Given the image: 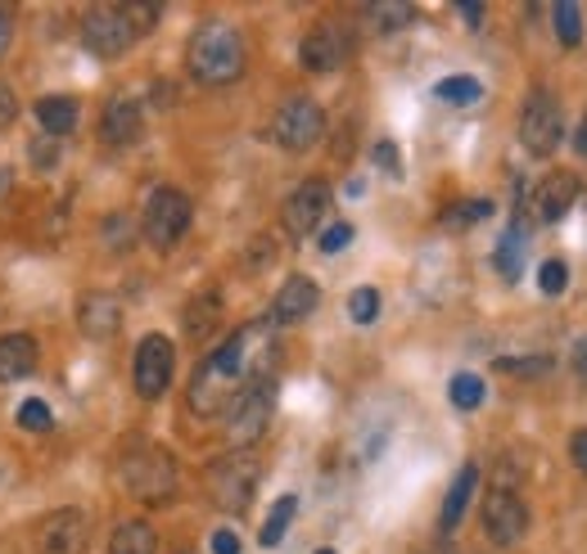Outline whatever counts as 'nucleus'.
I'll use <instances>...</instances> for the list:
<instances>
[{
  "mask_svg": "<svg viewBox=\"0 0 587 554\" xmlns=\"http://www.w3.org/2000/svg\"><path fill=\"white\" fill-rule=\"evenodd\" d=\"M122 482H126V492L141 496L145 505H168L176 496V464L159 447H136L122 460Z\"/></svg>",
  "mask_w": 587,
  "mask_h": 554,
  "instance_id": "nucleus-2",
  "label": "nucleus"
},
{
  "mask_svg": "<svg viewBox=\"0 0 587 554\" xmlns=\"http://www.w3.org/2000/svg\"><path fill=\"white\" fill-rule=\"evenodd\" d=\"M257 478H263V469H257L253 455H226L209 469V492L222 510L240 514V510H249V501L257 492Z\"/></svg>",
  "mask_w": 587,
  "mask_h": 554,
  "instance_id": "nucleus-6",
  "label": "nucleus"
},
{
  "mask_svg": "<svg viewBox=\"0 0 587 554\" xmlns=\"http://www.w3.org/2000/svg\"><path fill=\"white\" fill-rule=\"evenodd\" d=\"M551 19H556V41L560 45H578L583 41V10L578 6H569V0H565V6L551 10Z\"/></svg>",
  "mask_w": 587,
  "mask_h": 554,
  "instance_id": "nucleus-30",
  "label": "nucleus"
},
{
  "mask_svg": "<svg viewBox=\"0 0 587 554\" xmlns=\"http://www.w3.org/2000/svg\"><path fill=\"white\" fill-rule=\"evenodd\" d=\"M375 163H379L388 176H398V172H403V158H398L394 141H379V145H375Z\"/></svg>",
  "mask_w": 587,
  "mask_h": 554,
  "instance_id": "nucleus-38",
  "label": "nucleus"
},
{
  "mask_svg": "<svg viewBox=\"0 0 587 554\" xmlns=\"http://www.w3.org/2000/svg\"><path fill=\"white\" fill-rule=\"evenodd\" d=\"M348 54H353V37L344 28H335V23L312 28L303 37V45H298V59H303L307 73H335V68H344Z\"/></svg>",
  "mask_w": 587,
  "mask_h": 554,
  "instance_id": "nucleus-12",
  "label": "nucleus"
},
{
  "mask_svg": "<svg viewBox=\"0 0 587 554\" xmlns=\"http://www.w3.org/2000/svg\"><path fill=\"white\" fill-rule=\"evenodd\" d=\"M321 135H325V113H321L316 100H303V95L285 100L276 109V117H272V141L281 150H290V154H307Z\"/></svg>",
  "mask_w": 587,
  "mask_h": 554,
  "instance_id": "nucleus-5",
  "label": "nucleus"
},
{
  "mask_svg": "<svg viewBox=\"0 0 587 554\" xmlns=\"http://www.w3.org/2000/svg\"><path fill=\"white\" fill-rule=\"evenodd\" d=\"M475 488H479V469H475V464H466L462 473H456L452 488H447V501H443V514H438V527H443V532H452L456 523H462V514H466V505H470Z\"/></svg>",
  "mask_w": 587,
  "mask_h": 554,
  "instance_id": "nucleus-20",
  "label": "nucleus"
},
{
  "mask_svg": "<svg viewBox=\"0 0 587 554\" xmlns=\"http://www.w3.org/2000/svg\"><path fill=\"white\" fill-rule=\"evenodd\" d=\"M331 185L325 181H303L290 198H285V207H281V222H285V230L294 235V239H307L321 222H325V213H331Z\"/></svg>",
  "mask_w": 587,
  "mask_h": 554,
  "instance_id": "nucleus-9",
  "label": "nucleus"
},
{
  "mask_svg": "<svg viewBox=\"0 0 587 554\" xmlns=\"http://www.w3.org/2000/svg\"><path fill=\"white\" fill-rule=\"evenodd\" d=\"M525 244H529V235H525V226H510L506 235H502V244H497V275H502V280L506 285H515L519 280V275H525Z\"/></svg>",
  "mask_w": 587,
  "mask_h": 554,
  "instance_id": "nucleus-21",
  "label": "nucleus"
},
{
  "mask_svg": "<svg viewBox=\"0 0 587 554\" xmlns=\"http://www.w3.org/2000/svg\"><path fill=\"white\" fill-rule=\"evenodd\" d=\"M574 375H578V392H587V338H578L574 348Z\"/></svg>",
  "mask_w": 587,
  "mask_h": 554,
  "instance_id": "nucleus-41",
  "label": "nucleus"
},
{
  "mask_svg": "<svg viewBox=\"0 0 587 554\" xmlns=\"http://www.w3.org/2000/svg\"><path fill=\"white\" fill-rule=\"evenodd\" d=\"M578 176L574 172H556V176H547L543 185H538V194H534V217L538 222H560L565 213H569V207L578 203Z\"/></svg>",
  "mask_w": 587,
  "mask_h": 554,
  "instance_id": "nucleus-14",
  "label": "nucleus"
},
{
  "mask_svg": "<svg viewBox=\"0 0 587 554\" xmlns=\"http://www.w3.org/2000/svg\"><path fill=\"white\" fill-rule=\"evenodd\" d=\"M462 19H466L470 28H479V23H484V6H462Z\"/></svg>",
  "mask_w": 587,
  "mask_h": 554,
  "instance_id": "nucleus-45",
  "label": "nucleus"
},
{
  "mask_svg": "<svg viewBox=\"0 0 587 554\" xmlns=\"http://www.w3.org/2000/svg\"><path fill=\"white\" fill-rule=\"evenodd\" d=\"M159 550V536L150 523L132 519V523H118L113 536H109V554H154Z\"/></svg>",
  "mask_w": 587,
  "mask_h": 554,
  "instance_id": "nucleus-23",
  "label": "nucleus"
},
{
  "mask_svg": "<svg viewBox=\"0 0 587 554\" xmlns=\"http://www.w3.org/2000/svg\"><path fill=\"white\" fill-rule=\"evenodd\" d=\"M484 532L497 541V545H515L519 536L529 532V510L510 488H493L488 501H484Z\"/></svg>",
  "mask_w": 587,
  "mask_h": 554,
  "instance_id": "nucleus-11",
  "label": "nucleus"
},
{
  "mask_svg": "<svg viewBox=\"0 0 587 554\" xmlns=\"http://www.w3.org/2000/svg\"><path fill=\"white\" fill-rule=\"evenodd\" d=\"M447 397H452L456 410H479L484 406V379L479 375H456L447 383Z\"/></svg>",
  "mask_w": 587,
  "mask_h": 554,
  "instance_id": "nucleus-27",
  "label": "nucleus"
},
{
  "mask_svg": "<svg viewBox=\"0 0 587 554\" xmlns=\"http://www.w3.org/2000/svg\"><path fill=\"white\" fill-rule=\"evenodd\" d=\"M91 536V519L82 510H59L41 527V554H82Z\"/></svg>",
  "mask_w": 587,
  "mask_h": 554,
  "instance_id": "nucleus-13",
  "label": "nucleus"
},
{
  "mask_svg": "<svg viewBox=\"0 0 587 554\" xmlns=\"http://www.w3.org/2000/svg\"><path fill=\"white\" fill-rule=\"evenodd\" d=\"M32 163H37V167H54V163H59V145H54V141H37Z\"/></svg>",
  "mask_w": 587,
  "mask_h": 554,
  "instance_id": "nucleus-40",
  "label": "nucleus"
},
{
  "mask_svg": "<svg viewBox=\"0 0 587 554\" xmlns=\"http://www.w3.org/2000/svg\"><path fill=\"white\" fill-rule=\"evenodd\" d=\"M574 150L587 158V117H583V126H578V135H574Z\"/></svg>",
  "mask_w": 587,
  "mask_h": 554,
  "instance_id": "nucleus-46",
  "label": "nucleus"
},
{
  "mask_svg": "<svg viewBox=\"0 0 587 554\" xmlns=\"http://www.w3.org/2000/svg\"><path fill=\"white\" fill-rule=\"evenodd\" d=\"M569 460H574V469H583V473H587V429H583V433H574V442H569Z\"/></svg>",
  "mask_w": 587,
  "mask_h": 554,
  "instance_id": "nucleus-43",
  "label": "nucleus"
},
{
  "mask_svg": "<svg viewBox=\"0 0 587 554\" xmlns=\"http://www.w3.org/2000/svg\"><path fill=\"white\" fill-rule=\"evenodd\" d=\"M213 554H240V536L235 532H213Z\"/></svg>",
  "mask_w": 587,
  "mask_h": 554,
  "instance_id": "nucleus-42",
  "label": "nucleus"
},
{
  "mask_svg": "<svg viewBox=\"0 0 587 554\" xmlns=\"http://www.w3.org/2000/svg\"><path fill=\"white\" fill-rule=\"evenodd\" d=\"M316 302H321V289L307 280V275H290V280L281 285V294H276V302H272V320L276 325H298L316 311Z\"/></svg>",
  "mask_w": 587,
  "mask_h": 554,
  "instance_id": "nucleus-15",
  "label": "nucleus"
},
{
  "mask_svg": "<svg viewBox=\"0 0 587 554\" xmlns=\"http://www.w3.org/2000/svg\"><path fill=\"white\" fill-rule=\"evenodd\" d=\"M348 316H353L357 325H371V320L379 316V294H375V289H357V294L348 298Z\"/></svg>",
  "mask_w": 587,
  "mask_h": 554,
  "instance_id": "nucleus-32",
  "label": "nucleus"
},
{
  "mask_svg": "<svg viewBox=\"0 0 587 554\" xmlns=\"http://www.w3.org/2000/svg\"><path fill=\"white\" fill-rule=\"evenodd\" d=\"M276 410V383L272 379H249L240 392H231L226 401V433L235 447H249L267 433Z\"/></svg>",
  "mask_w": 587,
  "mask_h": 554,
  "instance_id": "nucleus-3",
  "label": "nucleus"
},
{
  "mask_svg": "<svg viewBox=\"0 0 587 554\" xmlns=\"http://www.w3.org/2000/svg\"><path fill=\"white\" fill-rule=\"evenodd\" d=\"M10 37H14V19H10L6 10H0V54L10 50Z\"/></svg>",
  "mask_w": 587,
  "mask_h": 554,
  "instance_id": "nucleus-44",
  "label": "nucleus"
},
{
  "mask_svg": "<svg viewBox=\"0 0 587 554\" xmlns=\"http://www.w3.org/2000/svg\"><path fill=\"white\" fill-rule=\"evenodd\" d=\"M226 388H231V379H222L209 361L194 370V379H190V406L200 410V414H213V410H222L226 406Z\"/></svg>",
  "mask_w": 587,
  "mask_h": 554,
  "instance_id": "nucleus-19",
  "label": "nucleus"
},
{
  "mask_svg": "<svg viewBox=\"0 0 587 554\" xmlns=\"http://www.w3.org/2000/svg\"><path fill=\"white\" fill-rule=\"evenodd\" d=\"M294 514H298V496H281V501H276V510L267 514L263 536H257V541H263L267 550H272V545H281V541H285V527L294 523Z\"/></svg>",
  "mask_w": 587,
  "mask_h": 554,
  "instance_id": "nucleus-26",
  "label": "nucleus"
},
{
  "mask_svg": "<svg viewBox=\"0 0 587 554\" xmlns=\"http://www.w3.org/2000/svg\"><path fill=\"white\" fill-rule=\"evenodd\" d=\"M434 95H438L443 104H479L484 86H479L475 78H443V82L434 86Z\"/></svg>",
  "mask_w": 587,
  "mask_h": 554,
  "instance_id": "nucleus-28",
  "label": "nucleus"
},
{
  "mask_svg": "<svg viewBox=\"0 0 587 554\" xmlns=\"http://www.w3.org/2000/svg\"><path fill=\"white\" fill-rule=\"evenodd\" d=\"M37 338L28 334H6L0 338V383H19L37 370Z\"/></svg>",
  "mask_w": 587,
  "mask_h": 554,
  "instance_id": "nucleus-18",
  "label": "nucleus"
},
{
  "mask_svg": "<svg viewBox=\"0 0 587 554\" xmlns=\"http://www.w3.org/2000/svg\"><path fill=\"white\" fill-rule=\"evenodd\" d=\"M37 122H41L45 135H69L78 126V100H69V95L37 100Z\"/></svg>",
  "mask_w": 587,
  "mask_h": 554,
  "instance_id": "nucleus-22",
  "label": "nucleus"
},
{
  "mask_svg": "<svg viewBox=\"0 0 587 554\" xmlns=\"http://www.w3.org/2000/svg\"><path fill=\"white\" fill-rule=\"evenodd\" d=\"M519 141H525V150L538 154V158H547V154L560 150V141H565V117H560V104L547 91L529 95L525 113H519Z\"/></svg>",
  "mask_w": 587,
  "mask_h": 554,
  "instance_id": "nucleus-7",
  "label": "nucleus"
},
{
  "mask_svg": "<svg viewBox=\"0 0 587 554\" xmlns=\"http://www.w3.org/2000/svg\"><path fill=\"white\" fill-rule=\"evenodd\" d=\"M217 316H222V298H217V294L194 298V302L185 307V334H190V338H204V334L217 325Z\"/></svg>",
  "mask_w": 587,
  "mask_h": 554,
  "instance_id": "nucleus-25",
  "label": "nucleus"
},
{
  "mask_svg": "<svg viewBox=\"0 0 587 554\" xmlns=\"http://www.w3.org/2000/svg\"><path fill=\"white\" fill-rule=\"evenodd\" d=\"M316 554H335V550H316Z\"/></svg>",
  "mask_w": 587,
  "mask_h": 554,
  "instance_id": "nucleus-48",
  "label": "nucleus"
},
{
  "mask_svg": "<svg viewBox=\"0 0 587 554\" xmlns=\"http://www.w3.org/2000/svg\"><path fill=\"white\" fill-rule=\"evenodd\" d=\"M353 244V226L348 222H340V226H331L321 235V253H340V248H348Z\"/></svg>",
  "mask_w": 587,
  "mask_h": 554,
  "instance_id": "nucleus-37",
  "label": "nucleus"
},
{
  "mask_svg": "<svg viewBox=\"0 0 587 554\" xmlns=\"http://www.w3.org/2000/svg\"><path fill=\"white\" fill-rule=\"evenodd\" d=\"M565 285H569L565 261H543V270H538V289H543L547 298H556V294H565Z\"/></svg>",
  "mask_w": 587,
  "mask_h": 554,
  "instance_id": "nucleus-33",
  "label": "nucleus"
},
{
  "mask_svg": "<svg viewBox=\"0 0 587 554\" xmlns=\"http://www.w3.org/2000/svg\"><path fill=\"white\" fill-rule=\"evenodd\" d=\"M497 370L534 379V375H547V370H551V357H525V361H515V357H497Z\"/></svg>",
  "mask_w": 587,
  "mask_h": 554,
  "instance_id": "nucleus-35",
  "label": "nucleus"
},
{
  "mask_svg": "<svg viewBox=\"0 0 587 554\" xmlns=\"http://www.w3.org/2000/svg\"><path fill=\"white\" fill-rule=\"evenodd\" d=\"M141 131H145V113L136 100H113L104 109V122H100V135L109 145H136L141 141Z\"/></svg>",
  "mask_w": 587,
  "mask_h": 554,
  "instance_id": "nucleus-17",
  "label": "nucleus"
},
{
  "mask_svg": "<svg viewBox=\"0 0 587 554\" xmlns=\"http://www.w3.org/2000/svg\"><path fill=\"white\" fill-rule=\"evenodd\" d=\"M132 239H136V226L126 222V213H109L104 217V248L122 253V248H132Z\"/></svg>",
  "mask_w": 587,
  "mask_h": 554,
  "instance_id": "nucleus-31",
  "label": "nucleus"
},
{
  "mask_svg": "<svg viewBox=\"0 0 587 554\" xmlns=\"http://www.w3.org/2000/svg\"><path fill=\"white\" fill-rule=\"evenodd\" d=\"M122 10H126V23H132L136 37H145V32L159 23V14H163L159 6H122Z\"/></svg>",
  "mask_w": 587,
  "mask_h": 554,
  "instance_id": "nucleus-36",
  "label": "nucleus"
},
{
  "mask_svg": "<svg viewBox=\"0 0 587 554\" xmlns=\"http://www.w3.org/2000/svg\"><path fill=\"white\" fill-rule=\"evenodd\" d=\"M362 19H366V28H371V32L388 37V32H403V28L416 19V10H412V6H366V10H362Z\"/></svg>",
  "mask_w": 587,
  "mask_h": 554,
  "instance_id": "nucleus-24",
  "label": "nucleus"
},
{
  "mask_svg": "<svg viewBox=\"0 0 587 554\" xmlns=\"http://www.w3.org/2000/svg\"><path fill=\"white\" fill-rule=\"evenodd\" d=\"M19 429L45 433V429H50V406H45V401H37V397H32V401H23V406H19Z\"/></svg>",
  "mask_w": 587,
  "mask_h": 554,
  "instance_id": "nucleus-34",
  "label": "nucleus"
},
{
  "mask_svg": "<svg viewBox=\"0 0 587 554\" xmlns=\"http://www.w3.org/2000/svg\"><path fill=\"white\" fill-rule=\"evenodd\" d=\"M185 63H190V78L200 86H231L244 73V41L235 28L209 23L190 37Z\"/></svg>",
  "mask_w": 587,
  "mask_h": 554,
  "instance_id": "nucleus-1",
  "label": "nucleus"
},
{
  "mask_svg": "<svg viewBox=\"0 0 587 554\" xmlns=\"http://www.w3.org/2000/svg\"><path fill=\"white\" fill-rule=\"evenodd\" d=\"M78 325H82L87 338L104 342V338H113L118 325H122V302H118L113 294H87V298L78 302Z\"/></svg>",
  "mask_w": 587,
  "mask_h": 554,
  "instance_id": "nucleus-16",
  "label": "nucleus"
},
{
  "mask_svg": "<svg viewBox=\"0 0 587 554\" xmlns=\"http://www.w3.org/2000/svg\"><path fill=\"white\" fill-rule=\"evenodd\" d=\"M172 370H176V352H172V338L163 334H150L141 338L136 348V361H132V379H136V392L145 401H159L172 383Z\"/></svg>",
  "mask_w": 587,
  "mask_h": 554,
  "instance_id": "nucleus-8",
  "label": "nucleus"
},
{
  "mask_svg": "<svg viewBox=\"0 0 587 554\" xmlns=\"http://www.w3.org/2000/svg\"><path fill=\"white\" fill-rule=\"evenodd\" d=\"M488 213H493V203H488V198H470V203H456V207H447L443 226H447V230H466V226L484 222Z\"/></svg>",
  "mask_w": 587,
  "mask_h": 554,
  "instance_id": "nucleus-29",
  "label": "nucleus"
},
{
  "mask_svg": "<svg viewBox=\"0 0 587 554\" xmlns=\"http://www.w3.org/2000/svg\"><path fill=\"white\" fill-rule=\"evenodd\" d=\"M14 113H19V100H14V91H10L6 82H0V126H10Z\"/></svg>",
  "mask_w": 587,
  "mask_h": 554,
  "instance_id": "nucleus-39",
  "label": "nucleus"
},
{
  "mask_svg": "<svg viewBox=\"0 0 587 554\" xmlns=\"http://www.w3.org/2000/svg\"><path fill=\"white\" fill-rule=\"evenodd\" d=\"M82 41H87L91 54H100V59H118L126 45L136 41V32H132V23H126V10H122V6H100V10L87 14V23H82Z\"/></svg>",
  "mask_w": 587,
  "mask_h": 554,
  "instance_id": "nucleus-10",
  "label": "nucleus"
},
{
  "mask_svg": "<svg viewBox=\"0 0 587 554\" xmlns=\"http://www.w3.org/2000/svg\"><path fill=\"white\" fill-rule=\"evenodd\" d=\"M434 554H452V550H447V545H443V550H434Z\"/></svg>",
  "mask_w": 587,
  "mask_h": 554,
  "instance_id": "nucleus-47",
  "label": "nucleus"
},
{
  "mask_svg": "<svg viewBox=\"0 0 587 554\" xmlns=\"http://www.w3.org/2000/svg\"><path fill=\"white\" fill-rule=\"evenodd\" d=\"M190 213H194L190 198H185L181 189L163 185V189H154L150 203H145V222H141V230H145V239H150L159 253H168V248H176L181 235L190 230Z\"/></svg>",
  "mask_w": 587,
  "mask_h": 554,
  "instance_id": "nucleus-4",
  "label": "nucleus"
}]
</instances>
